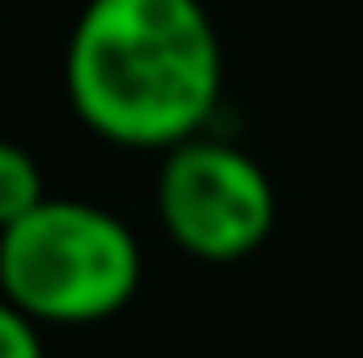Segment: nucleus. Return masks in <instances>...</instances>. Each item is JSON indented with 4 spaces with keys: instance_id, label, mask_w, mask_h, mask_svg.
I'll return each mask as SVG.
<instances>
[{
    "instance_id": "obj_1",
    "label": "nucleus",
    "mask_w": 363,
    "mask_h": 358,
    "mask_svg": "<svg viewBox=\"0 0 363 358\" xmlns=\"http://www.w3.org/2000/svg\"><path fill=\"white\" fill-rule=\"evenodd\" d=\"M227 53L206 0H84L64 47L69 111L111 147L164 153L216 121Z\"/></svg>"
},
{
    "instance_id": "obj_2",
    "label": "nucleus",
    "mask_w": 363,
    "mask_h": 358,
    "mask_svg": "<svg viewBox=\"0 0 363 358\" xmlns=\"http://www.w3.org/2000/svg\"><path fill=\"white\" fill-rule=\"evenodd\" d=\"M143 285V242L95 201L43 195L0 227V295L37 327H100Z\"/></svg>"
},
{
    "instance_id": "obj_5",
    "label": "nucleus",
    "mask_w": 363,
    "mask_h": 358,
    "mask_svg": "<svg viewBox=\"0 0 363 358\" xmlns=\"http://www.w3.org/2000/svg\"><path fill=\"white\" fill-rule=\"evenodd\" d=\"M37 353H43V327L16 301L0 295V358H37Z\"/></svg>"
},
{
    "instance_id": "obj_3",
    "label": "nucleus",
    "mask_w": 363,
    "mask_h": 358,
    "mask_svg": "<svg viewBox=\"0 0 363 358\" xmlns=\"http://www.w3.org/2000/svg\"><path fill=\"white\" fill-rule=\"evenodd\" d=\"M153 216L179 253L200 264H237L269 242L279 195L247 147L206 127L158 153Z\"/></svg>"
},
{
    "instance_id": "obj_4",
    "label": "nucleus",
    "mask_w": 363,
    "mask_h": 358,
    "mask_svg": "<svg viewBox=\"0 0 363 358\" xmlns=\"http://www.w3.org/2000/svg\"><path fill=\"white\" fill-rule=\"evenodd\" d=\"M43 195H48L43 164H37L21 142L0 138V227H6V221H16L21 211H32Z\"/></svg>"
}]
</instances>
